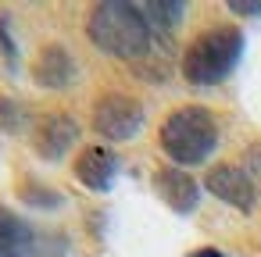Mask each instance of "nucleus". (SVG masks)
<instances>
[{
	"label": "nucleus",
	"mask_w": 261,
	"mask_h": 257,
	"mask_svg": "<svg viewBox=\"0 0 261 257\" xmlns=\"http://www.w3.org/2000/svg\"><path fill=\"white\" fill-rule=\"evenodd\" d=\"M79 136H83V129L68 111H47L33 129V154L47 164H58L75 150Z\"/></svg>",
	"instance_id": "6"
},
{
	"label": "nucleus",
	"mask_w": 261,
	"mask_h": 257,
	"mask_svg": "<svg viewBox=\"0 0 261 257\" xmlns=\"http://www.w3.org/2000/svg\"><path fill=\"white\" fill-rule=\"evenodd\" d=\"M243 50H247V36L240 25H225V22L211 25L186 43V50L179 58V75L193 90H211L240 68Z\"/></svg>",
	"instance_id": "2"
},
{
	"label": "nucleus",
	"mask_w": 261,
	"mask_h": 257,
	"mask_svg": "<svg viewBox=\"0 0 261 257\" xmlns=\"http://www.w3.org/2000/svg\"><path fill=\"white\" fill-rule=\"evenodd\" d=\"M75 75H79L75 58H72L61 43L40 47V54H36V61H33V82H36L40 90L61 93V90H68V86L75 82Z\"/></svg>",
	"instance_id": "9"
},
{
	"label": "nucleus",
	"mask_w": 261,
	"mask_h": 257,
	"mask_svg": "<svg viewBox=\"0 0 261 257\" xmlns=\"http://www.w3.org/2000/svg\"><path fill=\"white\" fill-rule=\"evenodd\" d=\"M143 122H147V111L129 93H100L93 100V111H90V125H93V132L104 143H125V139H133L143 129Z\"/></svg>",
	"instance_id": "4"
},
{
	"label": "nucleus",
	"mask_w": 261,
	"mask_h": 257,
	"mask_svg": "<svg viewBox=\"0 0 261 257\" xmlns=\"http://www.w3.org/2000/svg\"><path fill=\"white\" fill-rule=\"evenodd\" d=\"M0 58H4V68L11 75L18 72L22 54H18V40H15V29H11V15L8 11H0Z\"/></svg>",
	"instance_id": "12"
},
{
	"label": "nucleus",
	"mask_w": 261,
	"mask_h": 257,
	"mask_svg": "<svg viewBox=\"0 0 261 257\" xmlns=\"http://www.w3.org/2000/svg\"><path fill=\"white\" fill-rule=\"evenodd\" d=\"M186 257H229L225 250H218V246H193Z\"/></svg>",
	"instance_id": "16"
},
{
	"label": "nucleus",
	"mask_w": 261,
	"mask_h": 257,
	"mask_svg": "<svg viewBox=\"0 0 261 257\" xmlns=\"http://www.w3.org/2000/svg\"><path fill=\"white\" fill-rule=\"evenodd\" d=\"M247 172H250V179H254V186L261 193V143H250V150H247Z\"/></svg>",
	"instance_id": "15"
},
{
	"label": "nucleus",
	"mask_w": 261,
	"mask_h": 257,
	"mask_svg": "<svg viewBox=\"0 0 261 257\" xmlns=\"http://www.w3.org/2000/svg\"><path fill=\"white\" fill-rule=\"evenodd\" d=\"M200 182L186 172V168H175V164H165L154 172V193L161 196V204L182 218H190L197 207H200Z\"/></svg>",
	"instance_id": "7"
},
{
	"label": "nucleus",
	"mask_w": 261,
	"mask_h": 257,
	"mask_svg": "<svg viewBox=\"0 0 261 257\" xmlns=\"http://www.w3.org/2000/svg\"><path fill=\"white\" fill-rule=\"evenodd\" d=\"M140 8H143V18L150 22L154 36H161V40H172V33L182 25L186 11H190L182 0H147Z\"/></svg>",
	"instance_id": "10"
},
{
	"label": "nucleus",
	"mask_w": 261,
	"mask_h": 257,
	"mask_svg": "<svg viewBox=\"0 0 261 257\" xmlns=\"http://www.w3.org/2000/svg\"><path fill=\"white\" fill-rule=\"evenodd\" d=\"M225 8L240 18H257L261 15V0H225Z\"/></svg>",
	"instance_id": "14"
},
{
	"label": "nucleus",
	"mask_w": 261,
	"mask_h": 257,
	"mask_svg": "<svg viewBox=\"0 0 261 257\" xmlns=\"http://www.w3.org/2000/svg\"><path fill=\"white\" fill-rule=\"evenodd\" d=\"M204 189L240 214H254V207L261 200V193L243 164H211L204 175Z\"/></svg>",
	"instance_id": "5"
},
{
	"label": "nucleus",
	"mask_w": 261,
	"mask_h": 257,
	"mask_svg": "<svg viewBox=\"0 0 261 257\" xmlns=\"http://www.w3.org/2000/svg\"><path fill=\"white\" fill-rule=\"evenodd\" d=\"M218 139H222L218 122L200 104H182V107L168 111L158 129V147L175 168L207 164L211 154L218 150Z\"/></svg>",
	"instance_id": "3"
},
{
	"label": "nucleus",
	"mask_w": 261,
	"mask_h": 257,
	"mask_svg": "<svg viewBox=\"0 0 261 257\" xmlns=\"http://www.w3.org/2000/svg\"><path fill=\"white\" fill-rule=\"evenodd\" d=\"M18 196H22L29 207H43V211H58V207L65 204V196H61L58 189H47V186H40V182H25V186L18 189Z\"/></svg>",
	"instance_id": "13"
},
{
	"label": "nucleus",
	"mask_w": 261,
	"mask_h": 257,
	"mask_svg": "<svg viewBox=\"0 0 261 257\" xmlns=\"http://www.w3.org/2000/svg\"><path fill=\"white\" fill-rule=\"evenodd\" d=\"M75 179L90 189V193H111L118 172H122V157L108 147V143H93L75 157Z\"/></svg>",
	"instance_id": "8"
},
{
	"label": "nucleus",
	"mask_w": 261,
	"mask_h": 257,
	"mask_svg": "<svg viewBox=\"0 0 261 257\" xmlns=\"http://www.w3.org/2000/svg\"><path fill=\"white\" fill-rule=\"evenodd\" d=\"M25 125H29V111H25V104L15 100V97H0V132L18 136Z\"/></svg>",
	"instance_id": "11"
},
{
	"label": "nucleus",
	"mask_w": 261,
	"mask_h": 257,
	"mask_svg": "<svg viewBox=\"0 0 261 257\" xmlns=\"http://www.w3.org/2000/svg\"><path fill=\"white\" fill-rule=\"evenodd\" d=\"M86 36L100 54L129 61V65H140L158 43L150 22L143 18V8L133 4V0H100V4H93L86 15Z\"/></svg>",
	"instance_id": "1"
}]
</instances>
